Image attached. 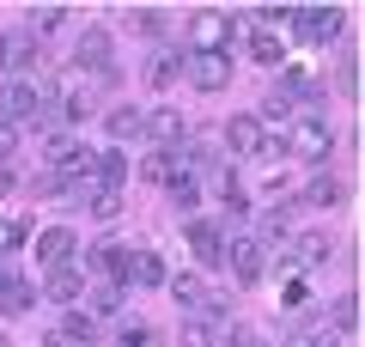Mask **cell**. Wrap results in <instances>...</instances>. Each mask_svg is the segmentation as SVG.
I'll return each instance as SVG.
<instances>
[{"mask_svg":"<svg viewBox=\"0 0 365 347\" xmlns=\"http://www.w3.org/2000/svg\"><path fill=\"white\" fill-rule=\"evenodd\" d=\"M0 281H6V268H0Z\"/></svg>","mask_w":365,"mask_h":347,"instance_id":"obj_41","label":"cell"},{"mask_svg":"<svg viewBox=\"0 0 365 347\" xmlns=\"http://www.w3.org/2000/svg\"><path fill=\"white\" fill-rule=\"evenodd\" d=\"M140 122H146V110H110L104 116V134H110V141H134Z\"/></svg>","mask_w":365,"mask_h":347,"instance_id":"obj_21","label":"cell"},{"mask_svg":"<svg viewBox=\"0 0 365 347\" xmlns=\"http://www.w3.org/2000/svg\"><path fill=\"white\" fill-rule=\"evenodd\" d=\"M0 347H13V341H6V329H0Z\"/></svg>","mask_w":365,"mask_h":347,"instance_id":"obj_40","label":"cell"},{"mask_svg":"<svg viewBox=\"0 0 365 347\" xmlns=\"http://www.w3.org/2000/svg\"><path fill=\"white\" fill-rule=\"evenodd\" d=\"M220 195H225V213H232V219H244V213H250V195H244V183H237L232 171L220 177Z\"/></svg>","mask_w":365,"mask_h":347,"instance_id":"obj_24","label":"cell"},{"mask_svg":"<svg viewBox=\"0 0 365 347\" xmlns=\"http://www.w3.org/2000/svg\"><path fill=\"white\" fill-rule=\"evenodd\" d=\"M225 146H232L237 159H262V146H268V129H262L256 116H232V122H225Z\"/></svg>","mask_w":365,"mask_h":347,"instance_id":"obj_8","label":"cell"},{"mask_svg":"<svg viewBox=\"0 0 365 347\" xmlns=\"http://www.w3.org/2000/svg\"><path fill=\"white\" fill-rule=\"evenodd\" d=\"M177 74H182V61H177V55H170V49H158L153 61H146V79H153L158 91H165V86H177Z\"/></svg>","mask_w":365,"mask_h":347,"instance_id":"obj_22","label":"cell"},{"mask_svg":"<svg viewBox=\"0 0 365 347\" xmlns=\"http://www.w3.org/2000/svg\"><path fill=\"white\" fill-rule=\"evenodd\" d=\"M323 256H329V231H304L292 250V262H323Z\"/></svg>","mask_w":365,"mask_h":347,"instance_id":"obj_27","label":"cell"},{"mask_svg":"<svg viewBox=\"0 0 365 347\" xmlns=\"http://www.w3.org/2000/svg\"><path fill=\"white\" fill-rule=\"evenodd\" d=\"M341 201V183L335 177H311V189H304V207H335Z\"/></svg>","mask_w":365,"mask_h":347,"instance_id":"obj_26","label":"cell"},{"mask_svg":"<svg viewBox=\"0 0 365 347\" xmlns=\"http://www.w3.org/2000/svg\"><path fill=\"white\" fill-rule=\"evenodd\" d=\"M86 256H91L98 274H110V286L128 281V250H122V244H98V250H86Z\"/></svg>","mask_w":365,"mask_h":347,"instance_id":"obj_12","label":"cell"},{"mask_svg":"<svg viewBox=\"0 0 365 347\" xmlns=\"http://www.w3.org/2000/svg\"><path fill=\"white\" fill-rule=\"evenodd\" d=\"M134 25H140V31H146V37H158V31H165V19H158V13H153V6H140V13H134Z\"/></svg>","mask_w":365,"mask_h":347,"instance_id":"obj_37","label":"cell"},{"mask_svg":"<svg viewBox=\"0 0 365 347\" xmlns=\"http://www.w3.org/2000/svg\"><path fill=\"white\" fill-rule=\"evenodd\" d=\"M165 286H170V298H177V305H207V281H201V274H165Z\"/></svg>","mask_w":365,"mask_h":347,"instance_id":"obj_18","label":"cell"},{"mask_svg":"<svg viewBox=\"0 0 365 347\" xmlns=\"http://www.w3.org/2000/svg\"><path fill=\"white\" fill-rule=\"evenodd\" d=\"M19 244H25V226L19 219H0V256H13Z\"/></svg>","mask_w":365,"mask_h":347,"instance_id":"obj_32","label":"cell"},{"mask_svg":"<svg viewBox=\"0 0 365 347\" xmlns=\"http://www.w3.org/2000/svg\"><path fill=\"white\" fill-rule=\"evenodd\" d=\"M67 19V6H31V37H43V31H55Z\"/></svg>","mask_w":365,"mask_h":347,"instance_id":"obj_29","label":"cell"},{"mask_svg":"<svg viewBox=\"0 0 365 347\" xmlns=\"http://www.w3.org/2000/svg\"><path fill=\"white\" fill-rule=\"evenodd\" d=\"M146 183H165V189H170V183H177L182 177V153H165V146H158V153H146Z\"/></svg>","mask_w":365,"mask_h":347,"instance_id":"obj_17","label":"cell"},{"mask_svg":"<svg viewBox=\"0 0 365 347\" xmlns=\"http://www.w3.org/2000/svg\"><path fill=\"white\" fill-rule=\"evenodd\" d=\"M262 256H268V250H262L256 238H232L220 262H225V268H232V274H237V281H244V286H256V281H262V268H268V262H262Z\"/></svg>","mask_w":365,"mask_h":347,"instance_id":"obj_6","label":"cell"},{"mask_svg":"<svg viewBox=\"0 0 365 347\" xmlns=\"http://www.w3.org/2000/svg\"><path fill=\"white\" fill-rule=\"evenodd\" d=\"M79 67H91V74H104V79H116V67H110V31L104 25H91L86 37H79Z\"/></svg>","mask_w":365,"mask_h":347,"instance_id":"obj_9","label":"cell"},{"mask_svg":"<svg viewBox=\"0 0 365 347\" xmlns=\"http://www.w3.org/2000/svg\"><path fill=\"white\" fill-rule=\"evenodd\" d=\"M280 146H287L292 159H311V165H317V159H329V146H335V129H329L317 110H311V116H292Z\"/></svg>","mask_w":365,"mask_h":347,"instance_id":"obj_1","label":"cell"},{"mask_svg":"<svg viewBox=\"0 0 365 347\" xmlns=\"http://www.w3.org/2000/svg\"><path fill=\"white\" fill-rule=\"evenodd\" d=\"M37 305V286L31 281H0V311H6V317H19V311H31Z\"/></svg>","mask_w":365,"mask_h":347,"instance_id":"obj_20","label":"cell"},{"mask_svg":"<svg viewBox=\"0 0 365 347\" xmlns=\"http://www.w3.org/2000/svg\"><path fill=\"white\" fill-rule=\"evenodd\" d=\"M232 37H237L232 13H195V19H189V43H195V55H225Z\"/></svg>","mask_w":365,"mask_h":347,"instance_id":"obj_3","label":"cell"},{"mask_svg":"<svg viewBox=\"0 0 365 347\" xmlns=\"http://www.w3.org/2000/svg\"><path fill=\"white\" fill-rule=\"evenodd\" d=\"M128 281L134 286H165V262L153 250H128Z\"/></svg>","mask_w":365,"mask_h":347,"instance_id":"obj_16","label":"cell"},{"mask_svg":"<svg viewBox=\"0 0 365 347\" xmlns=\"http://www.w3.org/2000/svg\"><path fill=\"white\" fill-rule=\"evenodd\" d=\"M170 201H177V207H182V213H189V207H195V201H201V189H195V177H189V171H182V177H177V183H170Z\"/></svg>","mask_w":365,"mask_h":347,"instance_id":"obj_31","label":"cell"},{"mask_svg":"<svg viewBox=\"0 0 365 347\" xmlns=\"http://www.w3.org/2000/svg\"><path fill=\"white\" fill-rule=\"evenodd\" d=\"M359 323V298H335V329H353Z\"/></svg>","mask_w":365,"mask_h":347,"instance_id":"obj_34","label":"cell"},{"mask_svg":"<svg viewBox=\"0 0 365 347\" xmlns=\"http://www.w3.org/2000/svg\"><path fill=\"white\" fill-rule=\"evenodd\" d=\"M31 67H43V37L6 31V37H0V74H31Z\"/></svg>","mask_w":365,"mask_h":347,"instance_id":"obj_4","label":"cell"},{"mask_svg":"<svg viewBox=\"0 0 365 347\" xmlns=\"http://www.w3.org/2000/svg\"><path fill=\"white\" fill-rule=\"evenodd\" d=\"M256 122H280V129H287V122H292V98H287V91H280V98H268Z\"/></svg>","mask_w":365,"mask_h":347,"instance_id":"obj_30","label":"cell"},{"mask_svg":"<svg viewBox=\"0 0 365 347\" xmlns=\"http://www.w3.org/2000/svg\"><path fill=\"white\" fill-rule=\"evenodd\" d=\"M0 122H49V98H43L37 86H25V79H13V86H0Z\"/></svg>","mask_w":365,"mask_h":347,"instance_id":"obj_2","label":"cell"},{"mask_svg":"<svg viewBox=\"0 0 365 347\" xmlns=\"http://www.w3.org/2000/svg\"><path fill=\"white\" fill-rule=\"evenodd\" d=\"M116 311H122V286H98L86 317H91V323H104V317H116Z\"/></svg>","mask_w":365,"mask_h":347,"instance_id":"obj_23","label":"cell"},{"mask_svg":"<svg viewBox=\"0 0 365 347\" xmlns=\"http://www.w3.org/2000/svg\"><path fill=\"white\" fill-rule=\"evenodd\" d=\"M244 49H250V61H262V67H280V61H287V49H280V37H274V31H250Z\"/></svg>","mask_w":365,"mask_h":347,"instance_id":"obj_19","label":"cell"},{"mask_svg":"<svg viewBox=\"0 0 365 347\" xmlns=\"http://www.w3.org/2000/svg\"><path fill=\"white\" fill-rule=\"evenodd\" d=\"M287 347H335V335H329V329H299Z\"/></svg>","mask_w":365,"mask_h":347,"instance_id":"obj_33","label":"cell"},{"mask_svg":"<svg viewBox=\"0 0 365 347\" xmlns=\"http://www.w3.org/2000/svg\"><path fill=\"white\" fill-rule=\"evenodd\" d=\"M67 256H73V231H67V226L37 231V262H43V268H67Z\"/></svg>","mask_w":365,"mask_h":347,"instance_id":"obj_11","label":"cell"},{"mask_svg":"<svg viewBox=\"0 0 365 347\" xmlns=\"http://www.w3.org/2000/svg\"><path fill=\"white\" fill-rule=\"evenodd\" d=\"M61 335H67V341H73V347H91V335H98V323H91L86 311H67V323H61Z\"/></svg>","mask_w":365,"mask_h":347,"instance_id":"obj_25","label":"cell"},{"mask_svg":"<svg viewBox=\"0 0 365 347\" xmlns=\"http://www.w3.org/2000/svg\"><path fill=\"white\" fill-rule=\"evenodd\" d=\"M189 86L195 91H225L232 86V55H189Z\"/></svg>","mask_w":365,"mask_h":347,"instance_id":"obj_7","label":"cell"},{"mask_svg":"<svg viewBox=\"0 0 365 347\" xmlns=\"http://www.w3.org/2000/svg\"><path fill=\"white\" fill-rule=\"evenodd\" d=\"M140 134H153V141H165V153H170V141H182V116H177V110H146Z\"/></svg>","mask_w":365,"mask_h":347,"instance_id":"obj_15","label":"cell"},{"mask_svg":"<svg viewBox=\"0 0 365 347\" xmlns=\"http://www.w3.org/2000/svg\"><path fill=\"white\" fill-rule=\"evenodd\" d=\"M13 153H19V129H13V122H0V165H6Z\"/></svg>","mask_w":365,"mask_h":347,"instance_id":"obj_36","label":"cell"},{"mask_svg":"<svg viewBox=\"0 0 365 347\" xmlns=\"http://www.w3.org/2000/svg\"><path fill=\"white\" fill-rule=\"evenodd\" d=\"M189 250H195V256L207 262V268H220V256H225V238H220L213 226H201V219H195V226H189Z\"/></svg>","mask_w":365,"mask_h":347,"instance_id":"obj_14","label":"cell"},{"mask_svg":"<svg viewBox=\"0 0 365 347\" xmlns=\"http://www.w3.org/2000/svg\"><path fill=\"white\" fill-rule=\"evenodd\" d=\"M232 347H268V341H262V335H250L244 323H237V329H232Z\"/></svg>","mask_w":365,"mask_h":347,"instance_id":"obj_38","label":"cell"},{"mask_svg":"<svg viewBox=\"0 0 365 347\" xmlns=\"http://www.w3.org/2000/svg\"><path fill=\"white\" fill-rule=\"evenodd\" d=\"M213 341H220V335H213L207 317H189V323H182V347H213Z\"/></svg>","mask_w":365,"mask_h":347,"instance_id":"obj_28","label":"cell"},{"mask_svg":"<svg viewBox=\"0 0 365 347\" xmlns=\"http://www.w3.org/2000/svg\"><path fill=\"white\" fill-rule=\"evenodd\" d=\"M49 116H61V122H79V116H86V79L79 74H67L61 86L49 91Z\"/></svg>","mask_w":365,"mask_h":347,"instance_id":"obj_10","label":"cell"},{"mask_svg":"<svg viewBox=\"0 0 365 347\" xmlns=\"http://www.w3.org/2000/svg\"><path fill=\"white\" fill-rule=\"evenodd\" d=\"M79 293H86L79 268H49V281H43V298H55V305H73Z\"/></svg>","mask_w":365,"mask_h":347,"instance_id":"obj_13","label":"cell"},{"mask_svg":"<svg viewBox=\"0 0 365 347\" xmlns=\"http://www.w3.org/2000/svg\"><path fill=\"white\" fill-rule=\"evenodd\" d=\"M287 25L299 31L304 43H335V31H341V6H292Z\"/></svg>","mask_w":365,"mask_h":347,"instance_id":"obj_5","label":"cell"},{"mask_svg":"<svg viewBox=\"0 0 365 347\" xmlns=\"http://www.w3.org/2000/svg\"><path fill=\"white\" fill-rule=\"evenodd\" d=\"M122 347H158V329H122Z\"/></svg>","mask_w":365,"mask_h":347,"instance_id":"obj_35","label":"cell"},{"mask_svg":"<svg viewBox=\"0 0 365 347\" xmlns=\"http://www.w3.org/2000/svg\"><path fill=\"white\" fill-rule=\"evenodd\" d=\"M6 189H13V171H6V165H0V195H6Z\"/></svg>","mask_w":365,"mask_h":347,"instance_id":"obj_39","label":"cell"}]
</instances>
